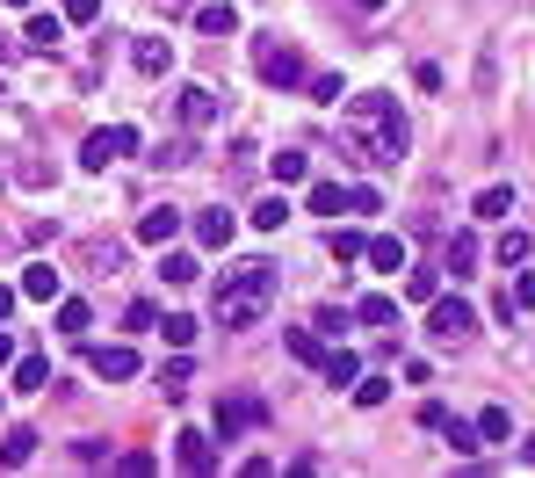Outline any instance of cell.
I'll return each mask as SVG.
<instances>
[{
	"instance_id": "37",
	"label": "cell",
	"mask_w": 535,
	"mask_h": 478,
	"mask_svg": "<svg viewBox=\"0 0 535 478\" xmlns=\"http://www.w3.org/2000/svg\"><path fill=\"white\" fill-rule=\"evenodd\" d=\"M87 261H94V268H102V276H109V268L123 261V247H116V239H109V247H102V239H94V247H87Z\"/></svg>"
},
{
	"instance_id": "4",
	"label": "cell",
	"mask_w": 535,
	"mask_h": 478,
	"mask_svg": "<svg viewBox=\"0 0 535 478\" xmlns=\"http://www.w3.org/2000/svg\"><path fill=\"white\" fill-rule=\"evenodd\" d=\"M427 305H434V319H427L434 341H470V334H478V312H470L463 297H427Z\"/></svg>"
},
{
	"instance_id": "38",
	"label": "cell",
	"mask_w": 535,
	"mask_h": 478,
	"mask_svg": "<svg viewBox=\"0 0 535 478\" xmlns=\"http://www.w3.org/2000/svg\"><path fill=\"white\" fill-rule=\"evenodd\" d=\"M167 341H174V348H188V341H196V319L174 312V319H167Z\"/></svg>"
},
{
	"instance_id": "18",
	"label": "cell",
	"mask_w": 535,
	"mask_h": 478,
	"mask_svg": "<svg viewBox=\"0 0 535 478\" xmlns=\"http://www.w3.org/2000/svg\"><path fill=\"white\" fill-rule=\"evenodd\" d=\"M196 239L203 247H232V211H196Z\"/></svg>"
},
{
	"instance_id": "7",
	"label": "cell",
	"mask_w": 535,
	"mask_h": 478,
	"mask_svg": "<svg viewBox=\"0 0 535 478\" xmlns=\"http://www.w3.org/2000/svg\"><path fill=\"white\" fill-rule=\"evenodd\" d=\"M261 421H268L261 399H225V406H217V435H225V442H232L239 428H261Z\"/></svg>"
},
{
	"instance_id": "24",
	"label": "cell",
	"mask_w": 535,
	"mask_h": 478,
	"mask_svg": "<svg viewBox=\"0 0 535 478\" xmlns=\"http://www.w3.org/2000/svg\"><path fill=\"white\" fill-rule=\"evenodd\" d=\"M87 326H94V312L80 305V297H66V305H58V334H73V341H80Z\"/></svg>"
},
{
	"instance_id": "10",
	"label": "cell",
	"mask_w": 535,
	"mask_h": 478,
	"mask_svg": "<svg viewBox=\"0 0 535 478\" xmlns=\"http://www.w3.org/2000/svg\"><path fill=\"white\" fill-rule=\"evenodd\" d=\"M131 58H138V73H145V80H160V73L174 66V44H167V37H138Z\"/></svg>"
},
{
	"instance_id": "1",
	"label": "cell",
	"mask_w": 535,
	"mask_h": 478,
	"mask_svg": "<svg viewBox=\"0 0 535 478\" xmlns=\"http://www.w3.org/2000/svg\"><path fill=\"white\" fill-rule=\"evenodd\" d=\"M340 138H348V153L369 160V167H398L405 160V116L391 95H355L348 109H340Z\"/></svg>"
},
{
	"instance_id": "43",
	"label": "cell",
	"mask_w": 535,
	"mask_h": 478,
	"mask_svg": "<svg viewBox=\"0 0 535 478\" xmlns=\"http://www.w3.org/2000/svg\"><path fill=\"white\" fill-rule=\"evenodd\" d=\"M8 58H15V37H0V66H8Z\"/></svg>"
},
{
	"instance_id": "25",
	"label": "cell",
	"mask_w": 535,
	"mask_h": 478,
	"mask_svg": "<svg viewBox=\"0 0 535 478\" xmlns=\"http://www.w3.org/2000/svg\"><path fill=\"white\" fill-rule=\"evenodd\" d=\"M362 326H384V334H391V326H398V305H391V297H362Z\"/></svg>"
},
{
	"instance_id": "11",
	"label": "cell",
	"mask_w": 535,
	"mask_h": 478,
	"mask_svg": "<svg viewBox=\"0 0 535 478\" xmlns=\"http://www.w3.org/2000/svg\"><path fill=\"white\" fill-rule=\"evenodd\" d=\"M196 29H203V37H232L239 8H232V0H210V8H196Z\"/></svg>"
},
{
	"instance_id": "13",
	"label": "cell",
	"mask_w": 535,
	"mask_h": 478,
	"mask_svg": "<svg viewBox=\"0 0 535 478\" xmlns=\"http://www.w3.org/2000/svg\"><path fill=\"white\" fill-rule=\"evenodd\" d=\"M37 442H44L37 428H8V442H0V464H8V471H22L29 457H37Z\"/></svg>"
},
{
	"instance_id": "30",
	"label": "cell",
	"mask_w": 535,
	"mask_h": 478,
	"mask_svg": "<svg viewBox=\"0 0 535 478\" xmlns=\"http://www.w3.org/2000/svg\"><path fill=\"white\" fill-rule=\"evenodd\" d=\"M160 276H167V283H196L203 268H196V254H167V261H160Z\"/></svg>"
},
{
	"instance_id": "42",
	"label": "cell",
	"mask_w": 535,
	"mask_h": 478,
	"mask_svg": "<svg viewBox=\"0 0 535 478\" xmlns=\"http://www.w3.org/2000/svg\"><path fill=\"white\" fill-rule=\"evenodd\" d=\"M0 363H15V341H8V334H0Z\"/></svg>"
},
{
	"instance_id": "26",
	"label": "cell",
	"mask_w": 535,
	"mask_h": 478,
	"mask_svg": "<svg viewBox=\"0 0 535 478\" xmlns=\"http://www.w3.org/2000/svg\"><path fill=\"white\" fill-rule=\"evenodd\" d=\"M282 341H290V355H297V363H319V334H311V326H290V334H282Z\"/></svg>"
},
{
	"instance_id": "22",
	"label": "cell",
	"mask_w": 535,
	"mask_h": 478,
	"mask_svg": "<svg viewBox=\"0 0 535 478\" xmlns=\"http://www.w3.org/2000/svg\"><path fill=\"white\" fill-rule=\"evenodd\" d=\"M326 247H333V261H340V268H348V261H362V247H369V239H362V232H348V225H333V239H326Z\"/></svg>"
},
{
	"instance_id": "41",
	"label": "cell",
	"mask_w": 535,
	"mask_h": 478,
	"mask_svg": "<svg viewBox=\"0 0 535 478\" xmlns=\"http://www.w3.org/2000/svg\"><path fill=\"white\" fill-rule=\"evenodd\" d=\"M15 297H22V290H0V319H8V312H15Z\"/></svg>"
},
{
	"instance_id": "28",
	"label": "cell",
	"mask_w": 535,
	"mask_h": 478,
	"mask_svg": "<svg viewBox=\"0 0 535 478\" xmlns=\"http://www.w3.org/2000/svg\"><path fill=\"white\" fill-rule=\"evenodd\" d=\"M442 435H449V450H456V457H478V450H485L478 428H463V421H442Z\"/></svg>"
},
{
	"instance_id": "39",
	"label": "cell",
	"mask_w": 535,
	"mask_h": 478,
	"mask_svg": "<svg viewBox=\"0 0 535 478\" xmlns=\"http://www.w3.org/2000/svg\"><path fill=\"white\" fill-rule=\"evenodd\" d=\"M507 297H514V305H528V312H535V268H521V276H514V290H507Z\"/></svg>"
},
{
	"instance_id": "16",
	"label": "cell",
	"mask_w": 535,
	"mask_h": 478,
	"mask_svg": "<svg viewBox=\"0 0 535 478\" xmlns=\"http://www.w3.org/2000/svg\"><path fill=\"white\" fill-rule=\"evenodd\" d=\"M181 471H196V478H203V471H217V450H210V435H196V428L181 435Z\"/></svg>"
},
{
	"instance_id": "6",
	"label": "cell",
	"mask_w": 535,
	"mask_h": 478,
	"mask_svg": "<svg viewBox=\"0 0 535 478\" xmlns=\"http://www.w3.org/2000/svg\"><path fill=\"white\" fill-rule=\"evenodd\" d=\"M217 109H225V102H217V87H181V124L188 131H203V124H217Z\"/></svg>"
},
{
	"instance_id": "27",
	"label": "cell",
	"mask_w": 535,
	"mask_h": 478,
	"mask_svg": "<svg viewBox=\"0 0 535 478\" xmlns=\"http://www.w3.org/2000/svg\"><path fill=\"white\" fill-rule=\"evenodd\" d=\"M507 428H514L507 406H485V413H478V442H507Z\"/></svg>"
},
{
	"instance_id": "34",
	"label": "cell",
	"mask_w": 535,
	"mask_h": 478,
	"mask_svg": "<svg viewBox=\"0 0 535 478\" xmlns=\"http://www.w3.org/2000/svg\"><path fill=\"white\" fill-rule=\"evenodd\" d=\"M434 290H442V276H434V268H413V283H405V297H420V305H427Z\"/></svg>"
},
{
	"instance_id": "29",
	"label": "cell",
	"mask_w": 535,
	"mask_h": 478,
	"mask_svg": "<svg viewBox=\"0 0 535 478\" xmlns=\"http://www.w3.org/2000/svg\"><path fill=\"white\" fill-rule=\"evenodd\" d=\"M470 211H478V218H507V211H514V189H485Z\"/></svg>"
},
{
	"instance_id": "33",
	"label": "cell",
	"mask_w": 535,
	"mask_h": 478,
	"mask_svg": "<svg viewBox=\"0 0 535 478\" xmlns=\"http://www.w3.org/2000/svg\"><path fill=\"white\" fill-rule=\"evenodd\" d=\"M499 261L521 268V261H528V232H499Z\"/></svg>"
},
{
	"instance_id": "36",
	"label": "cell",
	"mask_w": 535,
	"mask_h": 478,
	"mask_svg": "<svg viewBox=\"0 0 535 478\" xmlns=\"http://www.w3.org/2000/svg\"><path fill=\"white\" fill-rule=\"evenodd\" d=\"M73 457H80V464H102V457H109V442H102V435H80V442H73Z\"/></svg>"
},
{
	"instance_id": "44",
	"label": "cell",
	"mask_w": 535,
	"mask_h": 478,
	"mask_svg": "<svg viewBox=\"0 0 535 478\" xmlns=\"http://www.w3.org/2000/svg\"><path fill=\"white\" fill-rule=\"evenodd\" d=\"M521 457H528V464H535V435H528V442H521Z\"/></svg>"
},
{
	"instance_id": "15",
	"label": "cell",
	"mask_w": 535,
	"mask_h": 478,
	"mask_svg": "<svg viewBox=\"0 0 535 478\" xmlns=\"http://www.w3.org/2000/svg\"><path fill=\"white\" fill-rule=\"evenodd\" d=\"M362 261H369V268H384V276H398V268H405V239H391V232H384V239H369Z\"/></svg>"
},
{
	"instance_id": "2",
	"label": "cell",
	"mask_w": 535,
	"mask_h": 478,
	"mask_svg": "<svg viewBox=\"0 0 535 478\" xmlns=\"http://www.w3.org/2000/svg\"><path fill=\"white\" fill-rule=\"evenodd\" d=\"M275 290H282V276H275L268 261H239V268H225V276H217V290H210L217 326H232V334L261 326V312L275 305Z\"/></svg>"
},
{
	"instance_id": "32",
	"label": "cell",
	"mask_w": 535,
	"mask_h": 478,
	"mask_svg": "<svg viewBox=\"0 0 535 478\" xmlns=\"http://www.w3.org/2000/svg\"><path fill=\"white\" fill-rule=\"evenodd\" d=\"M384 399H391L384 377H355V406H384Z\"/></svg>"
},
{
	"instance_id": "19",
	"label": "cell",
	"mask_w": 535,
	"mask_h": 478,
	"mask_svg": "<svg viewBox=\"0 0 535 478\" xmlns=\"http://www.w3.org/2000/svg\"><path fill=\"white\" fill-rule=\"evenodd\" d=\"M15 392H51V363L44 355H22L15 363Z\"/></svg>"
},
{
	"instance_id": "21",
	"label": "cell",
	"mask_w": 535,
	"mask_h": 478,
	"mask_svg": "<svg viewBox=\"0 0 535 478\" xmlns=\"http://www.w3.org/2000/svg\"><path fill=\"white\" fill-rule=\"evenodd\" d=\"M319 370H326V384H355V377H362V363H355L348 348H333V355H319Z\"/></svg>"
},
{
	"instance_id": "20",
	"label": "cell",
	"mask_w": 535,
	"mask_h": 478,
	"mask_svg": "<svg viewBox=\"0 0 535 478\" xmlns=\"http://www.w3.org/2000/svg\"><path fill=\"white\" fill-rule=\"evenodd\" d=\"M268 167H275V182H282V189H297V182H311V160H304V153H275Z\"/></svg>"
},
{
	"instance_id": "5",
	"label": "cell",
	"mask_w": 535,
	"mask_h": 478,
	"mask_svg": "<svg viewBox=\"0 0 535 478\" xmlns=\"http://www.w3.org/2000/svg\"><path fill=\"white\" fill-rule=\"evenodd\" d=\"M123 153H138V131H131V124H109V131H94V138H87V153H80V160H87V174H102V167H116Z\"/></svg>"
},
{
	"instance_id": "23",
	"label": "cell",
	"mask_w": 535,
	"mask_h": 478,
	"mask_svg": "<svg viewBox=\"0 0 535 478\" xmlns=\"http://www.w3.org/2000/svg\"><path fill=\"white\" fill-rule=\"evenodd\" d=\"M311 211H319V218H340V211H348V196H340V182H311Z\"/></svg>"
},
{
	"instance_id": "12",
	"label": "cell",
	"mask_w": 535,
	"mask_h": 478,
	"mask_svg": "<svg viewBox=\"0 0 535 478\" xmlns=\"http://www.w3.org/2000/svg\"><path fill=\"white\" fill-rule=\"evenodd\" d=\"M442 268H456V283H463V276H478V239L456 232L449 247H442Z\"/></svg>"
},
{
	"instance_id": "3",
	"label": "cell",
	"mask_w": 535,
	"mask_h": 478,
	"mask_svg": "<svg viewBox=\"0 0 535 478\" xmlns=\"http://www.w3.org/2000/svg\"><path fill=\"white\" fill-rule=\"evenodd\" d=\"M254 73H261L268 87H297V80H304V51H297V44L261 37V44H254Z\"/></svg>"
},
{
	"instance_id": "14",
	"label": "cell",
	"mask_w": 535,
	"mask_h": 478,
	"mask_svg": "<svg viewBox=\"0 0 535 478\" xmlns=\"http://www.w3.org/2000/svg\"><path fill=\"white\" fill-rule=\"evenodd\" d=\"M22 297L51 305V297H58V268H51V261H29V268H22Z\"/></svg>"
},
{
	"instance_id": "40",
	"label": "cell",
	"mask_w": 535,
	"mask_h": 478,
	"mask_svg": "<svg viewBox=\"0 0 535 478\" xmlns=\"http://www.w3.org/2000/svg\"><path fill=\"white\" fill-rule=\"evenodd\" d=\"M102 15V0H66V22H94Z\"/></svg>"
},
{
	"instance_id": "17",
	"label": "cell",
	"mask_w": 535,
	"mask_h": 478,
	"mask_svg": "<svg viewBox=\"0 0 535 478\" xmlns=\"http://www.w3.org/2000/svg\"><path fill=\"white\" fill-rule=\"evenodd\" d=\"M174 232H181V211H145V218H138V239H145V247H167Z\"/></svg>"
},
{
	"instance_id": "45",
	"label": "cell",
	"mask_w": 535,
	"mask_h": 478,
	"mask_svg": "<svg viewBox=\"0 0 535 478\" xmlns=\"http://www.w3.org/2000/svg\"><path fill=\"white\" fill-rule=\"evenodd\" d=\"M167 8H196V0H167Z\"/></svg>"
},
{
	"instance_id": "31",
	"label": "cell",
	"mask_w": 535,
	"mask_h": 478,
	"mask_svg": "<svg viewBox=\"0 0 535 478\" xmlns=\"http://www.w3.org/2000/svg\"><path fill=\"white\" fill-rule=\"evenodd\" d=\"M282 218H290V203H282V196L254 203V225H261V232H282Z\"/></svg>"
},
{
	"instance_id": "46",
	"label": "cell",
	"mask_w": 535,
	"mask_h": 478,
	"mask_svg": "<svg viewBox=\"0 0 535 478\" xmlns=\"http://www.w3.org/2000/svg\"><path fill=\"white\" fill-rule=\"evenodd\" d=\"M8 8H29V0H8Z\"/></svg>"
},
{
	"instance_id": "8",
	"label": "cell",
	"mask_w": 535,
	"mask_h": 478,
	"mask_svg": "<svg viewBox=\"0 0 535 478\" xmlns=\"http://www.w3.org/2000/svg\"><path fill=\"white\" fill-rule=\"evenodd\" d=\"M87 370L109 377V384H123V377H138V355L131 348H87Z\"/></svg>"
},
{
	"instance_id": "9",
	"label": "cell",
	"mask_w": 535,
	"mask_h": 478,
	"mask_svg": "<svg viewBox=\"0 0 535 478\" xmlns=\"http://www.w3.org/2000/svg\"><path fill=\"white\" fill-rule=\"evenodd\" d=\"M58 37H66V22H58V15H29L22 22V51H37V58H51Z\"/></svg>"
},
{
	"instance_id": "35",
	"label": "cell",
	"mask_w": 535,
	"mask_h": 478,
	"mask_svg": "<svg viewBox=\"0 0 535 478\" xmlns=\"http://www.w3.org/2000/svg\"><path fill=\"white\" fill-rule=\"evenodd\" d=\"M340 95H348V87H340V73H319V80H311V102H340Z\"/></svg>"
}]
</instances>
